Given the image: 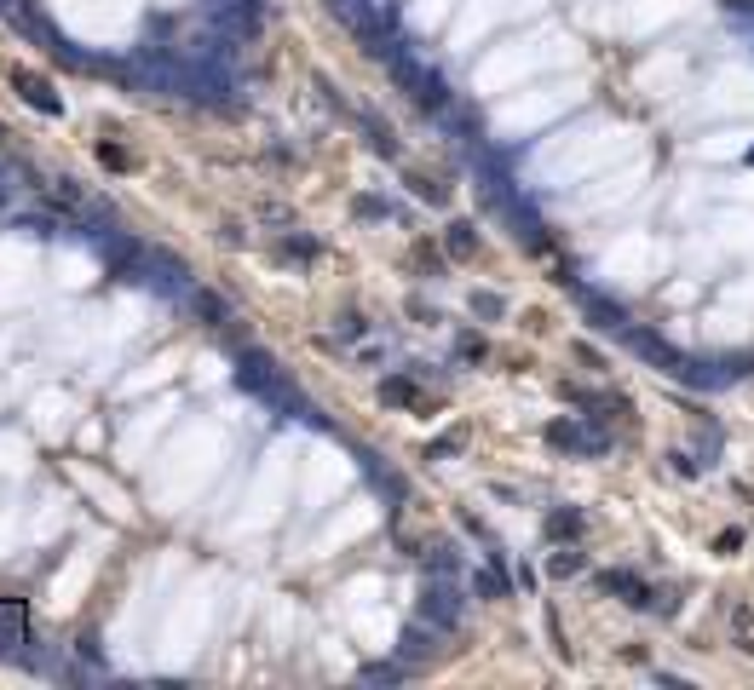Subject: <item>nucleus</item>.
Instances as JSON below:
<instances>
[{"label": "nucleus", "instance_id": "obj_1", "mask_svg": "<svg viewBox=\"0 0 754 690\" xmlns=\"http://www.w3.org/2000/svg\"><path fill=\"white\" fill-rule=\"evenodd\" d=\"M421 622H432L437 633H455L461 627V599L449 587H427L421 592Z\"/></svg>", "mask_w": 754, "mask_h": 690}, {"label": "nucleus", "instance_id": "obj_2", "mask_svg": "<svg viewBox=\"0 0 754 690\" xmlns=\"http://www.w3.org/2000/svg\"><path fill=\"white\" fill-rule=\"evenodd\" d=\"M190 311H197V317L208 322L213 334H225V340H237V322H230V305H225V299H219V294H202V288H197V294H190Z\"/></svg>", "mask_w": 754, "mask_h": 690}, {"label": "nucleus", "instance_id": "obj_3", "mask_svg": "<svg viewBox=\"0 0 754 690\" xmlns=\"http://www.w3.org/2000/svg\"><path fill=\"white\" fill-rule=\"evenodd\" d=\"M6 81H12V87L23 92V104H35V110H46V115H58V110H64V104H58V92L46 87L41 75H29V69H12Z\"/></svg>", "mask_w": 754, "mask_h": 690}, {"label": "nucleus", "instance_id": "obj_4", "mask_svg": "<svg viewBox=\"0 0 754 690\" xmlns=\"http://www.w3.org/2000/svg\"><path fill=\"white\" fill-rule=\"evenodd\" d=\"M18 645H29L23 638V610L18 604H0V656H18Z\"/></svg>", "mask_w": 754, "mask_h": 690}, {"label": "nucleus", "instance_id": "obj_5", "mask_svg": "<svg viewBox=\"0 0 754 690\" xmlns=\"http://www.w3.org/2000/svg\"><path fill=\"white\" fill-rule=\"evenodd\" d=\"M547 438H553L558 449H605L599 432H582V426H547Z\"/></svg>", "mask_w": 754, "mask_h": 690}, {"label": "nucleus", "instance_id": "obj_6", "mask_svg": "<svg viewBox=\"0 0 754 690\" xmlns=\"http://www.w3.org/2000/svg\"><path fill=\"white\" fill-rule=\"evenodd\" d=\"M605 587H611V592H628V604H651L646 587H639V581L628 575V570H611V575H605Z\"/></svg>", "mask_w": 754, "mask_h": 690}, {"label": "nucleus", "instance_id": "obj_7", "mask_svg": "<svg viewBox=\"0 0 754 690\" xmlns=\"http://www.w3.org/2000/svg\"><path fill=\"white\" fill-rule=\"evenodd\" d=\"M386 403H415V385H409V380H386Z\"/></svg>", "mask_w": 754, "mask_h": 690}, {"label": "nucleus", "instance_id": "obj_8", "mask_svg": "<svg viewBox=\"0 0 754 690\" xmlns=\"http://www.w3.org/2000/svg\"><path fill=\"white\" fill-rule=\"evenodd\" d=\"M547 529H553V535H576L582 518H576V512H553V524H547Z\"/></svg>", "mask_w": 754, "mask_h": 690}, {"label": "nucleus", "instance_id": "obj_9", "mask_svg": "<svg viewBox=\"0 0 754 690\" xmlns=\"http://www.w3.org/2000/svg\"><path fill=\"white\" fill-rule=\"evenodd\" d=\"M449 253H472V225H455V230H449Z\"/></svg>", "mask_w": 754, "mask_h": 690}, {"label": "nucleus", "instance_id": "obj_10", "mask_svg": "<svg viewBox=\"0 0 754 690\" xmlns=\"http://www.w3.org/2000/svg\"><path fill=\"white\" fill-rule=\"evenodd\" d=\"M553 570H558V575H576V570H582V552H558Z\"/></svg>", "mask_w": 754, "mask_h": 690}, {"label": "nucleus", "instance_id": "obj_11", "mask_svg": "<svg viewBox=\"0 0 754 690\" xmlns=\"http://www.w3.org/2000/svg\"><path fill=\"white\" fill-rule=\"evenodd\" d=\"M283 253H300V259H311V253H317V248H311L306 236H288V242H283Z\"/></svg>", "mask_w": 754, "mask_h": 690}, {"label": "nucleus", "instance_id": "obj_12", "mask_svg": "<svg viewBox=\"0 0 754 690\" xmlns=\"http://www.w3.org/2000/svg\"><path fill=\"white\" fill-rule=\"evenodd\" d=\"M472 311H484V317H495V311H501V299H495V294H478V299H472Z\"/></svg>", "mask_w": 754, "mask_h": 690}, {"label": "nucleus", "instance_id": "obj_13", "mask_svg": "<svg viewBox=\"0 0 754 690\" xmlns=\"http://www.w3.org/2000/svg\"><path fill=\"white\" fill-rule=\"evenodd\" d=\"M732 12H754V0H732Z\"/></svg>", "mask_w": 754, "mask_h": 690}]
</instances>
